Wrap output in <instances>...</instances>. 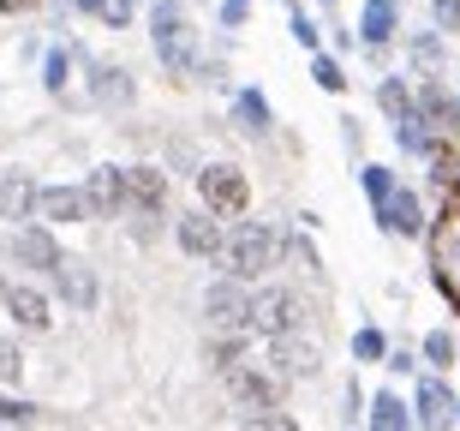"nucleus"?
I'll use <instances>...</instances> for the list:
<instances>
[{
	"instance_id": "21",
	"label": "nucleus",
	"mask_w": 460,
	"mask_h": 431,
	"mask_svg": "<svg viewBox=\"0 0 460 431\" xmlns=\"http://www.w3.org/2000/svg\"><path fill=\"white\" fill-rule=\"evenodd\" d=\"M234 121H239V132H252V139H263L270 132V103H263V90H239L234 96Z\"/></svg>"
},
{
	"instance_id": "11",
	"label": "nucleus",
	"mask_w": 460,
	"mask_h": 431,
	"mask_svg": "<svg viewBox=\"0 0 460 431\" xmlns=\"http://www.w3.org/2000/svg\"><path fill=\"white\" fill-rule=\"evenodd\" d=\"M36 204H42V186H36L24 168H0V222H31Z\"/></svg>"
},
{
	"instance_id": "25",
	"label": "nucleus",
	"mask_w": 460,
	"mask_h": 431,
	"mask_svg": "<svg viewBox=\"0 0 460 431\" xmlns=\"http://www.w3.org/2000/svg\"><path fill=\"white\" fill-rule=\"evenodd\" d=\"M394 144H401L407 156H437V132H430V126L419 121V108L394 121Z\"/></svg>"
},
{
	"instance_id": "3",
	"label": "nucleus",
	"mask_w": 460,
	"mask_h": 431,
	"mask_svg": "<svg viewBox=\"0 0 460 431\" xmlns=\"http://www.w3.org/2000/svg\"><path fill=\"white\" fill-rule=\"evenodd\" d=\"M222 390L245 414H270V408H281V396H288V378H275L263 360H245V365H234V372H222Z\"/></svg>"
},
{
	"instance_id": "17",
	"label": "nucleus",
	"mask_w": 460,
	"mask_h": 431,
	"mask_svg": "<svg viewBox=\"0 0 460 431\" xmlns=\"http://www.w3.org/2000/svg\"><path fill=\"white\" fill-rule=\"evenodd\" d=\"M132 96H137V85H132V72L126 67H90V103L96 108H132Z\"/></svg>"
},
{
	"instance_id": "39",
	"label": "nucleus",
	"mask_w": 460,
	"mask_h": 431,
	"mask_svg": "<svg viewBox=\"0 0 460 431\" xmlns=\"http://www.w3.org/2000/svg\"><path fill=\"white\" fill-rule=\"evenodd\" d=\"M245 13H252V0H222V24H227V31H239Z\"/></svg>"
},
{
	"instance_id": "44",
	"label": "nucleus",
	"mask_w": 460,
	"mask_h": 431,
	"mask_svg": "<svg viewBox=\"0 0 460 431\" xmlns=\"http://www.w3.org/2000/svg\"><path fill=\"white\" fill-rule=\"evenodd\" d=\"M0 6H6V13H18V6H31V0H0Z\"/></svg>"
},
{
	"instance_id": "7",
	"label": "nucleus",
	"mask_w": 460,
	"mask_h": 431,
	"mask_svg": "<svg viewBox=\"0 0 460 431\" xmlns=\"http://www.w3.org/2000/svg\"><path fill=\"white\" fill-rule=\"evenodd\" d=\"M263 365H270L275 378L299 383V378H317V372H323V347L305 342V329H299V336H275V342L263 347Z\"/></svg>"
},
{
	"instance_id": "27",
	"label": "nucleus",
	"mask_w": 460,
	"mask_h": 431,
	"mask_svg": "<svg viewBox=\"0 0 460 431\" xmlns=\"http://www.w3.org/2000/svg\"><path fill=\"white\" fill-rule=\"evenodd\" d=\"M358 180H365V198H371L376 210H383V204L394 198V192H401V180H394V174L383 168V162H365V168H358Z\"/></svg>"
},
{
	"instance_id": "32",
	"label": "nucleus",
	"mask_w": 460,
	"mask_h": 431,
	"mask_svg": "<svg viewBox=\"0 0 460 431\" xmlns=\"http://www.w3.org/2000/svg\"><path fill=\"white\" fill-rule=\"evenodd\" d=\"M288 264H299L305 276H317V270H323V258H317V246L305 240V228H299V234H288Z\"/></svg>"
},
{
	"instance_id": "22",
	"label": "nucleus",
	"mask_w": 460,
	"mask_h": 431,
	"mask_svg": "<svg viewBox=\"0 0 460 431\" xmlns=\"http://www.w3.org/2000/svg\"><path fill=\"white\" fill-rule=\"evenodd\" d=\"M443 42H448L443 31H419V36L407 42V54H412V67H419V78H443Z\"/></svg>"
},
{
	"instance_id": "19",
	"label": "nucleus",
	"mask_w": 460,
	"mask_h": 431,
	"mask_svg": "<svg viewBox=\"0 0 460 431\" xmlns=\"http://www.w3.org/2000/svg\"><path fill=\"white\" fill-rule=\"evenodd\" d=\"M42 222H90L84 186H42V204H36Z\"/></svg>"
},
{
	"instance_id": "42",
	"label": "nucleus",
	"mask_w": 460,
	"mask_h": 431,
	"mask_svg": "<svg viewBox=\"0 0 460 431\" xmlns=\"http://www.w3.org/2000/svg\"><path fill=\"white\" fill-rule=\"evenodd\" d=\"M389 372H412V354H407V347H389Z\"/></svg>"
},
{
	"instance_id": "18",
	"label": "nucleus",
	"mask_w": 460,
	"mask_h": 431,
	"mask_svg": "<svg viewBox=\"0 0 460 431\" xmlns=\"http://www.w3.org/2000/svg\"><path fill=\"white\" fill-rule=\"evenodd\" d=\"M18 264H31V270H49V276H60V264H66V252H60V240H54L49 228H24L13 240Z\"/></svg>"
},
{
	"instance_id": "23",
	"label": "nucleus",
	"mask_w": 460,
	"mask_h": 431,
	"mask_svg": "<svg viewBox=\"0 0 460 431\" xmlns=\"http://www.w3.org/2000/svg\"><path fill=\"white\" fill-rule=\"evenodd\" d=\"M252 360V329H234V336H209V365L216 372H234V365Z\"/></svg>"
},
{
	"instance_id": "9",
	"label": "nucleus",
	"mask_w": 460,
	"mask_h": 431,
	"mask_svg": "<svg viewBox=\"0 0 460 431\" xmlns=\"http://www.w3.org/2000/svg\"><path fill=\"white\" fill-rule=\"evenodd\" d=\"M173 240H180V252H186V258H222V252H227L222 216H209L204 204H198V210H186V216L173 222Z\"/></svg>"
},
{
	"instance_id": "41",
	"label": "nucleus",
	"mask_w": 460,
	"mask_h": 431,
	"mask_svg": "<svg viewBox=\"0 0 460 431\" xmlns=\"http://www.w3.org/2000/svg\"><path fill=\"white\" fill-rule=\"evenodd\" d=\"M358 408H371V401H365V390H358V383H347V419H358Z\"/></svg>"
},
{
	"instance_id": "24",
	"label": "nucleus",
	"mask_w": 460,
	"mask_h": 431,
	"mask_svg": "<svg viewBox=\"0 0 460 431\" xmlns=\"http://www.w3.org/2000/svg\"><path fill=\"white\" fill-rule=\"evenodd\" d=\"M371 431H419V419H412V408H401V396H371Z\"/></svg>"
},
{
	"instance_id": "31",
	"label": "nucleus",
	"mask_w": 460,
	"mask_h": 431,
	"mask_svg": "<svg viewBox=\"0 0 460 431\" xmlns=\"http://www.w3.org/2000/svg\"><path fill=\"white\" fill-rule=\"evenodd\" d=\"M425 360L437 365V372H448V365L460 360V342L448 336V329H430V336H425Z\"/></svg>"
},
{
	"instance_id": "30",
	"label": "nucleus",
	"mask_w": 460,
	"mask_h": 431,
	"mask_svg": "<svg viewBox=\"0 0 460 431\" xmlns=\"http://www.w3.org/2000/svg\"><path fill=\"white\" fill-rule=\"evenodd\" d=\"M311 78H317V90H329V96H341L347 90V72L335 54H311Z\"/></svg>"
},
{
	"instance_id": "43",
	"label": "nucleus",
	"mask_w": 460,
	"mask_h": 431,
	"mask_svg": "<svg viewBox=\"0 0 460 431\" xmlns=\"http://www.w3.org/2000/svg\"><path fill=\"white\" fill-rule=\"evenodd\" d=\"M72 6H78V13H102L108 0H72Z\"/></svg>"
},
{
	"instance_id": "15",
	"label": "nucleus",
	"mask_w": 460,
	"mask_h": 431,
	"mask_svg": "<svg viewBox=\"0 0 460 431\" xmlns=\"http://www.w3.org/2000/svg\"><path fill=\"white\" fill-rule=\"evenodd\" d=\"M126 186H132V210H144V216H162L168 210V174L155 168V162L126 168Z\"/></svg>"
},
{
	"instance_id": "38",
	"label": "nucleus",
	"mask_w": 460,
	"mask_h": 431,
	"mask_svg": "<svg viewBox=\"0 0 460 431\" xmlns=\"http://www.w3.org/2000/svg\"><path fill=\"white\" fill-rule=\"evenodd\" d=\"M18 372H24V354H18V342L0 336V383H18Z\"/></svg>"
},
{
	"instance_id": "16",
	"label": "nucleus",
	"mask_w": 460,
	"mask_h": 431,
	"mask_svg": "<svg viewBox=\"0 0 460 431\" xmlns=\"http://www.w3.org/2000/svg\"><path fill=\"white\" fill-rule=\"evenodd\" d=\"M358 36H365V49H389L394 36H401V0H365Z\"/></svg>"
},
{
	"instance_id": "35",
	"label": "nucleus",
	"mask_w": 460,
	"mask_h": 431,
	"mask_svg": "<svg viewBox=\"0 0 460 431\" xmlns=\"http://www.w3.org/2000/svg\"><path fill=\"white\" fill-rule=\"evenodd\" d=\"M430 24L443 36H455L460 31V0H430Z\"/></svg>"
},
{
	"instance_id": "33",
	"label": "nucleus",
	"mask_w": 460,
	"mask_h": 431,
	"mask_svg": "<svg viewBox=\"0 0 460 431\" xmlns=\"http://www.w3.org/2000/svg\"><path fill=\"white\" fill-rule=\"evenodd\" d=\"M239 431H305V426H299L293 414H281V408H270V414H245Z\"/></svg>"
},
{
	"instance_id": "14",
	"label": "nucleus",
	"mask_w": 460,
	"mask_h": 431,
	"mask_svg": "<svg viewBox=\"0 0 460 431\" xmlns=\"http://www.w3.org/2000/svg\"><path fill=\"white\" fill-rule=\"evenodd\" d=\"M412 414H419V431H448V419H455V396H448V383L443 378H419Z\"/></svg>"
},
{
	"instance_id": "28",
	"label": "nucleus",
	"mask_w": 460,
	"mask_h": 431,
	"mask_svg": "<svg viewBox=\"0 0 460 431\" xmlns=\"http://www.w3.org/2000/svg\"><path fill=\"white\" fill-rule=\"evenodd\" d=\"M66 78H72V49H49L42 54V90L66 96Z\"/></svg>"
},
{
	"instance_id": "46",
	"label": "nucleus",
	"mask_w": 460,
	"mask_h": 431,
	"mask_svg": "<svg viewBox=\"0 0 460 431\" xmlns=\"http://www.w3.org/2000/svg\"><path fill=\"white\" fill-rule=\"evenodd\" d=\"M455 419H460V401H455Z\"/></svg>"
},
{
	"instance_id": "34",
	"label": "nucleus",
	"mask_w": 460,
	"mask_h": 431,
	"mask_svg": "<svg viewBox=\"0 0 460 431\" xmlns=\"http://www.w3.org/2000/svg\"><path fill=\"white\" fill-rule=\"evenodd\" d=\"M353 354H358L365 365L389 360V342H383V329H358V336H353Z\"/></svg>"
},
{
	"instance_id": "12",
	"label": "nucleus",
	"mask_w": 460,
	"mask_h": 431,
	"mask_svg": "<svg viewBox=\"0 0 460 431\" xmlns=\"http://www.w3.org/2000/svg\"><path fill=\"white\" fill-rule=\"evenodd\" d=\"M6 318H13L18 329H24V336H49V293L42 288H24V282H18V288H6Z\"/></svg>"
},
{
	"instance_id": "20",
	"label": "nucleus",
	"mask_w": 460,
	"mask_h": 431,
	"mask_svg": "<svg viewBox=\"0 0 460 431\" xmlns=\"http://www.w3.org/2000/svg\"><path fill=\"white\" fill-rule=\"evenodd\" d=\"M54 288L66 293V306H78V311H90V306H96V270H90L84 258H66V264H60Z\"/></svg>"
},
{
	"instance_id": "26",
	"label": "nucleus",
	"mask_w": 460,
	"mask_h": 431,
	"mask_svg": "<svg viewBox=\"0 0 460 431\" xmlns=\"http://www.w3.org/2000/svg\"><path fill=\"white\" fill-rule=\"evenodd\" d=\"M376 108H383L389 121H401V114H412V90H407V78H401V72H389V78L376 85Z\"/></svg>"
},
{
	"instance_id": "36",
	"label": "nucleus",
	"mask_w": 460,
	"mask_h": 431,
	"mask_svg": "<svg viewBox=\"0 0 460 431\" xmlns=\"http://www.w3.org/2000/svg\"><path fill=\"white\" fill-rule=\"evenodd\" d=\"M137 6H144V0H108V6H102V24H108V31H126Z\"/></svg>"
},
{
	"instance_id": "10",
	"label": "nucleus",
	"mask_w": 460,
	"mask_h": 431,
	"mask_svg": "<svg viewBox=\"0 0 460 431\" xmlns=\"http://www.w3.org/2000/svg\"><path fill=\"white\" fill-rule=\"evenodd\" d=\"M412 108H419V121H425L437 139H443V132H460V103H455V90H448L443 78H419Z\"/></svg>"
},
{
	"instance_id": "4",
	"label": "nucleus",
	"mask_w": 460,
	"mask_h": 431,
	"mask_svg": "<svg viewBox=\"0 0 460 431\" xmlns=\"http://www.w3.org/2000/svg\"><path fill=\"white\" fill-rule=\"evenodd\" d=\"M198 198H204L209 216L234 222V216H245V204H252V186H245V174H239L234 162H209V168H198Z\"/></svg>"
},
{
	"instance_id": "13",
	"label": "nucleus",
	"mask_w": 460,
	"mask_h": 431,
	"mask_svg": "<svg viewBox=\"0 0 460 431\" xmlns=\"http://www.w3.org/2000/svg\"><path fill=\"white\" fill-rule=\"evenodd\" d=\"M376 228H383V234H401V240H419V234H425V210H419V192H394L389 204L376 210Z\"/></svg>"
},
{
	"instance_id": "45",
	"label": "nucleus",
	"mask_w": 460,
	"mask_h": 431,
	"mask_svg": "<svg viewBox=\"0 0 460 431\" xmlns=\"http://www.w3.org/2000/svg\"><path fill=\"white\" fill-rule=\"evenodd\" d=\"M0 306H6V282H0Z\"/></svg>"
},
{
	"instance_id": "1",
	"label": "nucleus",
	"mask_w": 460,
	"mask_h": 431,
	"mask_svg": "<svg viewBox=\"0 0 460 431\" xmlns=\"http://www.w3.org/2000/svg\"><path fill=\"white\" fill-rule=\"evenodd\" d=\"M227 276L234 282H263L270 270L288 264V228L281 222H239L227 234Z\"/></svg>"
},
{
	"instance_id": "29",
	"label": "nucleus",
	"mask_w": 460,
	"mask_h": 431,
	"mask_svg": "<svg viewBox=\"0 0 460 431\" xmlns=\"http://www.w3.org/2000/svg\"><path fill=\"white\" fill-rule=\"evenodd\" d=\"M288 31H293V42L305 54H323V24L305 13V6H293V18H288Z\"/></svg>"
},
{
	"instance_id": "6",
	"label": "nucleus",
	"mask_w": 460,
	"mask_h": 431,
	"mask_svg": "<svg viewBox=\"0 0 460 431\" xmlns=\"http://www.w3.org/2000/svg\"><path fill=\"white\" fill-rule=\"evenodd\" d=\"M305 329V300L293 288H257L252 300V336H299Z\"/></svg>"
},
{
	"instance_id": "40",
	"label": "nucleus",
	"mask_w": 460,
	"mask_h": 431,
	"mask_svg": "<svg viewBox=\"0 0 460 431\" xmlns=\"http://www.w3.org/2000/svg\"><path fill=\"white\" fill-rule=\"evenodd\" d=\"M31 414H42V408H31V401H6V396H0V419H31Z\"/></svg>"
},
{
	"instance_id": "8",
	"label": "nucleus",
	"mask_w": 460,
	"mask_h": 431,
	"mask_svg": "<svg viewBox=\"0 0 460 431\" xmlns=\"http://www.w3.org/2000/svg\"><path fill=\"white\" fill-rule=\"evenodd\" d=\"M84 204H90V222H114L119 210H132V186H126V168L102 162V168L84 174Z\"/></svg>"
},
{
	"instance_id": "2",
	"label": "nucleus",
	"mask_w": 460,
	"mask_h": 431,
	"mask_svg": "<svg viewBox=\"0 0 460 431\" xmlns=\"http://www.w3.org/2000/svg\"><path fill=\"white\" fill-rule=\"evenodd\" d=\"M150 42L168 72H198V24L186 0H150Z\"/></svg>"
},
{
	"instance_id": "5",
	"label": "nucleus",
	"mask_w": 460,
	"mask_h": 431,
	"mask_svg": "<svg viewBox=\"0 0 460 431\" xmlns=\"http://www.w3.org/2000/svg\"><path fill=\"white\" fill-rule=\"evenodd\" d=\"M252 300L257 288L252 282H209L204 288V318H209V336H234V329H252Z\"/></svg>"
},
{
	"instance_id": "47",
	"label": "nucleus",
	"mask_w": 460,
	"mask_h": 431,
	"mask_svg": "<svg viewBox=\"0 0 460 431\" xmlns=\"http://www.w3.org/2000/svg\"><path fill=\"white\" fill-rule=\"evenodd\" d=\"M288 6H299V0H288Z\"/></svg>"
},
{
	"instance_id": "37",
	"label": "nucleus",
	"mask_w": 460,
	"mask_h": 431,
	"mask_svg": "<svg viewBox=\"0 0 460 431\" xmlns=\"http://www.w3.org/2000/svg\"><path fill=\"white\" fill-rule=\"evenodd\" d=\"M430 168H437V174H430V180H437V186H460V156L437 150V156H430Z\"/></svg>"
}]
</instances>
